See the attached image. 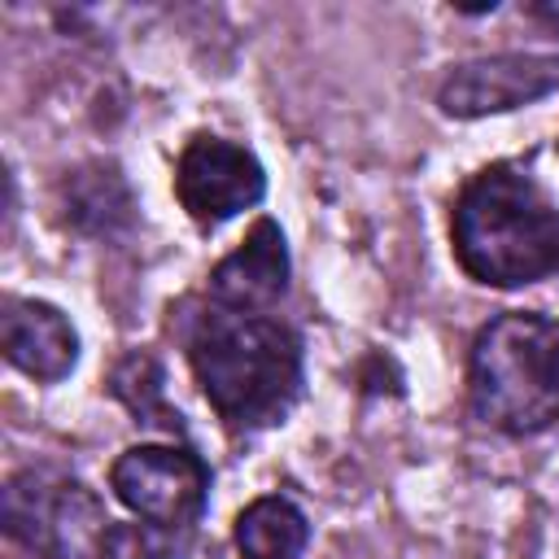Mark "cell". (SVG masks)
<instances>
[{
	"instance_id": "obj_1",
	"label": "cell",
	"mask_w": 559,
	"mask_h": 559,
	"mask_svg": "<svg viewBox=\"0 0 559 559\" xmlns=\"http://www.w3.org/2000/svg\"><path fill=\"white\" fill-rule=\"evenodd\" d=\"M188 362L227 428L280 424L301 393V341L271 314L210 301L188 332Z\"/></svg>"
},
{
	"instance_id": "obj_2",
	"label": "cell",
	"mask_w": 559,
	"mask_h": 559,
	"mask_svg": "<svg viewBox=\"0 0 559 559\" xmlns=\"http://www.w3.org/2000/svg\"><path fill=\"white\" fill-rule=\"evenodd\" d=\"M450 236L459 266L489 288L537 284L559 271V210L511 162H493L463 183Z\"/></svg>"
},
{
	"instance_id": "obj_3",
	"label": "cell",
	"mask_w": 559,
	"mask_h": 559,
	"mask_svg": "<svg viewBox=\"0 0 559 559\" xmlns=\"http://www.w3.org/2000/svg\"><path fill=\"white\" fill-rule=\"evenodd\" d=\"M467 406L485 428L528 437L559 424V319L507 310L472 341Z\"/></svg>"
},
{
	"instance_id": "obj_4",
	"label": "cell",
	"mask_w": 559,
	"mask_h": 559,
	"mask_svg": "<svg viewBox=\"0 0 559 559\" xmlns=\"http://www.w3.org/2000/svg\"><path fill=\"white\" fill-rule=\"evenodd\" d=\"M100 498L52 467H26L4 485V528L39 559H87L100 555L105 528Z\"/></svg>"
},
{
	"instance_id": "obj_5",
	"label": "cell",
	"mask_w": 559,
	"mask_h": 559,
	"mask_svg": "<svg viewBox=\"0 0 559 559\" xmlns=\"http://www.w3.org/2000/svg\"><path fill=\"white\" fill-rule=\"evenodd\" d=\"M118 502L162 528H188L210 502V467L183 445H131L109 467Z\"/></svg>"
},
{
	"instance_id": "obj_6",
	"label": "cell",
	"mask_w": 559,
	"mask_h": 559,
	"mask_svg": "<svg viewBox=\"0 0 559 559\" xmlns=\"http://www.w3.org/2000/svg\"><path fill=\"white\" fill-rule=\"evenodd\" d=\"M175 197L201 227H218L266 197V175L245 144L223 135H192L175 166Z\"/></svg>"
},
{
	"instance_id": "obj_7",
	"label": "cell",
	"mask_w": 559,
	"mask_h": 559,
	"mask_svg": "<svg viewBox=\"0 0 559 559\" xmlns=\"http://www.w3.org/2000/svg\"><path fill=\"white\" fill-rule=\"evenodd\" d=\"M550 92H559V57L498 52V57H476V61L454 66L437 92V105L450 118H485V114L533 105Z\"/></svg>"
},
{
	"instance_id": "obj_8",
	"label": "cell",
	"mask_w": 559,
	"mask_h": 559,
	"mask_svg": "<svg viewBox=\"0 0 559 559\" xmlns=\"http://www.w3.org/2000/svg\"><path fill=\"white\" fill-rule=\"evenodd\" d=\"M288 293V245L275 218H258L249 236L210 271V301L266 314Z\"/></svg>"
},
{
	"instance_id": "obj_9",
	"label": "cell",
	"mask_w": 559,
	"mask_h": 559,
	"mask_svg": "<svg viewBox=\"0 0 559 559\" xmlns=\"http://www.w3.org/2000/svg\"><path fill=\"white\" fill-rule=\"evenodd\" d=\"M0 345H4V358L31 376V380H66L74 358H79V332L74 323L48 306V301H35V297H9L4 301V314H0Z\"/></svg>"
},
{
	"instance_id": "obj_10",
	"label": "cell",
	"mask_w": 559,
	"mask_h": 559,
	"mask_svg": "<svg viewBox=\"0 0 559 559\" xmlns=\"http://www.w3.org/2000/svg\"><path fill=\"white\" fill-rule=\"evenodd\" d=\"M306 542H310L306 515L280 493L253 498L236 515V550H240V559H301Z\"/></svg>"
},
{
	"instance_id": "obj_11",
	"label": "cell",
	"mask_w": 559,
	"mask_h": 559,
	"mask_svg": "<svg viewBox=\"0 0 559 559\" xmlns=\"http://www.w3.org/2000/svg\"><path fill=\"white\" fill-rule=\"evenodd\" d=\"M61 197H66V218L79 231L109 236V231L131 223V192H127V183H122V175L114 166L96 162V166L74 170L61 183Z\"/></svg>"
},
{
	"instance_id": "obj_12",
	"label": "cell",
	"mask_w": 559,
	"mask_h": 559,
	"mask_svg": "<svg viewBox=\"0 0 559 559\" xmlns=\"http://www.w3.org/2000/svg\"><path fill=\"white\" fill-rule=\"evenodd\" d=\"M192 533L188 528H162V524H109L96 559H183Z\"/></svg>"
}]
</instances>
